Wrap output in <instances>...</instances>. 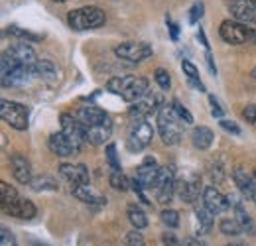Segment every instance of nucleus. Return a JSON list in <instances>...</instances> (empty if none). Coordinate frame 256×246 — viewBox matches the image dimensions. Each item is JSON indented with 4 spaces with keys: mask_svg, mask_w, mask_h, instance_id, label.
<instances>
[{
    "mask_svg": "<svg viewBox=\"0 0 256 246\" xmlns=\"http://www.w3.org/2000/svg\"><path fill=\"white\" fill-rule=\"evenodd\" d=\"M50 148H52L54 154L60 156V158H69L73 154H79V148L65 136L64 132H56V134L50 136Z\"/></svg>",
    "mask_w": 256,
    "mask_h": 246,
    "instance_id": "obj_19",
    "label": "nucleus"
},
{
    "mask_svg": "<svg viewBox=\"0 0 256 246\" xmlns=\"http://www.w3.org/2000/svg\"><path fill=\"white\" fill-rule=\"evenodd\" d=\"M106 89L114 94H120L126 102H136L150 92V85H148V79L144 77L124 75V77H112L106 83Z\"/></svg>",
    "mask_w": 256,
    "mask_h": 246,
    "instance_id": "obj_1",
    "label": "nucleus"
},
{
    "mask_svg": "<svg viewBox=\"0 0 256 246\" xmlns=\"http://www.w3.org/2000/svg\"><path fill=\"white\" fill-rule=\"evenodd\" d=\"M168 28H170V34H172V40L174 42H178V38H180V32H178V24H174L170 18H168Z\"/></svg>",
    "mask_w": 256,
    "mask_h": 246,
    "instance_id": "obj_46",
    "label": "nucleus"
},
{
    "mask_svg": "<svg viewBox=\"0 0 256 246\" xmlns=\"http://www.w3.org/2000/svg\"><path fill=\"white\" fill-rule=\"evenodd\" d=\"M75 118L83 124L85 128H93V126H102V124H110L108 114L95 104H83L75 110Z\"/></svg>",
    "mask_w": 256,
    "mask_h": 246,
    "instance_id": "obj_11",
    "label": "nucleus"
},
{
    "mask_svg": "<svg viewBox=\"0 0 256 246\" xmlns=\"http://www.w3.org/2000/svg\"><path fill=\"white\" fill-rule=\"evenodd\" d=\"M154 138V128L146 118H132L128 128L126 146L130 152H140L152 144Z\"/></svg>",
    "mask_w": 256,
    "mask_h": 246,
    "instance_id": "obj_4",
    "label": "nucleus"
},
{
    "mask_svg": "<svg viewBox=\"0 0 256 246\" xmlns=\"http://www.w3.org/2000/svg\"><path fill=\"white\" fill-rule=\"evenodd\" d=\"M60 174L73 185H89V170L83 164H79V166L62 164L60 166Z\"/></svg>",
    "mask_w": 256,
    "mask_h": 246,
    "instance_id": "obj_21",
    "label": "nucleus"
},
{
    "mask_svg": "<svg viewBox=\"0 0 256 246\" xmlns=\"http://www.w3.org/2000/svg\"><path fill=\"white\" fill-rule=\"evenodd\" d=\"M205 60H207V65H209L211 73H213V75H217V67H215V63H213V56H211V52H207V54H205Z\"/></svg>",
    "mask_w": 256,
    "mask_h": 246,
    "instance_id": "obj_47",
    "label": "nucleus"
},
{
    "mask_svg": "<svg viewBox=\"0 0 256 246\" xmlns=\"http://www.w3.org/2000/svg\"><path fill=\"white\" fill-rule=\"evenodd\" d=\"M154 79H156V83L160 85V89H170V85H172V77H170V73L166 71V69H162L158 67L156 71H154Z\"/></svg>",
    "mask_w": 256,
    "mask_h": 246,
    "instance_id": "obj_37",
    "label": "nucleus"
},
{
    "mask_svg": "<svg viewBox=\"0 0 256 246\" xmlns=\"http://www.w3.org/2000/svg\"><path fill=\"white\" fill-rule=\"evenodd\" d=\"M108 182L112 185V189H116V191H126V189L132 187V185H130L132 182L128 180L122 172H112L110 178H108Z\"/></svg>",
    "mask_w": 256,
    "mask_h": 246,
    "instance_id": "obj_32",
    "label": "nucleus"
},
{
    "mask_svg": "<svg viewBox=\"0 0 256 246\" xmlns=\"http://www.w3.org/2000/svg\"><path fill=\"white\" fill-rule=\"evenodd\" d=\"M197 38H199V42L205 46V50L209 52V42H207V38H205V34H203V30H201V28H199V32H197Z\"/></svg>",
    "mask_w": 256,
    "mask_h": 246,
    "instance_id": "obj_48",
    "label": "nucleus"
},
{
    "mask_svg": "<svg viewBox=\"0 0 256 246\" xmlns=\"http://www.w3.org/2000/svg\"><path fill=\"white\" fill-rule=\"evenodd\" d=\"M176 193H178V197L184 203H195L199 199V193H201V180H199V176L190 174L188 178H182L176 184Z\"/></svg>",
    "mask_w": 256,
    "mask_h": 246,
    "instance_id": "obj_15",
    "label": "nucleus"
},
{
    "mask_svg": "<svg viewBox=\"0 0 256 246\" xmlns=\"http://www.w3.org/2000/svg\"><path fill=\"white\" fill-rule=\"evenodd\" d=\"M230 16L242 24H252L254 22L256 0H232L228 4Z\"/></svg>",
    "mask_w": 256,
    "mask_h": 246,
    "instance_id": "obj_16",
    "label": "nucleus"
},
{
    "mask_svg": "<svg viewBox=\"0 0 256 246\" xmlns=\"http://www.w3.org/2000/svg\"><path fill=\"white\" fill-rule=\"evenodd\" d=\"M6 54H8L12 60H16L20 65L34 67V65L38 63V56H36L34 48L32 46H28L26 42H16V44H12V46L6 50Z\"/></svg>",
    "mask_w": 256,
    "mask_h": 246,
    "instance_id": "obj_17",
    "label": "nucleus"
},
{
    "mask_svg": "<svg viewBox=\"0 0 256 246\" xmlns=\"http://www.w3.org/2000/svg\"><path fill=\"white\" fill-rule=\"evenodd\" d=\"M252 77H254V79H256V67H254V69H252Z\"/></svg>",
    "mask_w": 256,
    "mask_h": 246,
    "instance_id": "obj_51",
    "label": "nucleus"
},
{
    "mask_svg": "<svg viewBox=\"0 0 256 246\" xmlns=\"http://www.w3.org/2000/svg\"><path fill=\"white\" fill-rule=\"evenodd\" d=\"M60 122H62V132L81 150V146L87 142V128L79 122L75 116H71L67 112L62 114V120Z\"/></svg>",
    "mask_w": 256,
    "mask_h": 246,
    "instance_id": "obj_13",
    "label": "nucleus"
},
{
    "mask_svg": "<svg viewBox=\"0 0 256 246\" xmlns=\"http://www.w3.org/2000/svg\"><path fill=\"white\" fill-rule=\"evenodd\" d=\"M160 218H162V222H164L166 226H170V228H178V224H180V215H178V211H174V209H164Z\"/></svg>",
    "mask_w": 256,
    "mask_h": 246,
    "instance_id": "obj_34",
    "label": "nucleus"
},
{
    "mask_svg": "<svg viewBox=\"0 0 256 246\" xmlns=\"http://www.w3.org/2000/svg\"><path fill=\"white\" fill-rule=\"evenodd\" d=\"M10 166H12V174L20 184H32V168L28 158L22 154H12L10 156Z\"/></svg>",
    "mask_w": 256,
    "mask_h": 246,
    "instance_id": "obj_20",
    "label": "nucleus"
},
{
    "mask_svg": "<svg viewBox=\"0 0 256 246\" xmlns=\"http://www.w3.org/2000/svg\"><path fill=\"white\" fill-rule=\"evenodd\" d=\"M34 75V67L28 65H16L8 71H0V83L4 89H16V87H24L32 81Z\"/></svg>",
    "mask_w": 256,
    "mask_h": 246,
    "instance_id": "obj_9",
    "label": "nucleus"
},
{
    "mask_svg": "<svg viewBox=\"0 0 256 246\" xmlns=\"http://www.w3.org/2000/svg\"><path fill=\"white\" fill-rule=\"evenodd\" d=\"M160 172H162V168L156 164V160H154V158H146V160L142 162V166L136 170L134 180L142 185L144 189H154L156 184H158Z\"/></svg>",
    "mask_w": 256,
    "mask_h": 246,
    "instance_id": "obj_14",
    "label": "nucleus"
},
{
    "mask_svg": "<svg viewBox=\"0 0 256 246\" xmlns=\"http://www.w3.org/2000/svg\"><path fill=\"white\" fill-rule=\"evenodd\" d=\"M54 2H67V0H54Z\"/></svg>",
    "mask_w": 256,
    "mask_h": 246,
    "instance_id": "obj_53",
    "label": "nucleus"
},
{
    "mask_svg": "<svg viewBox=\"0 0 256 246\" xmlns=\"http://www.w3.org/2000/svg\"><path fill=\"white\" fill-rule=\"evenodd\" d=\"M219 124H221V128H223V130L230 132V134H234V136H238V134H240V128H238V124H234L232 120L221 118V120H219Z\"/></svg>",
    "mask_w": 256,
    "mask_h": 246,
    "instance_id": "obj_43",
    "label": "nucleus"
},
{
    "mask_svg": "<svg viewBox=\"0 0 256 246\" xmlns=\"http://www.w3.org/2000/svg\"><path fill=\"white\" fill-rule=\"evenodd\" d=\"M234 213H236V220H238V224L242 226V230H248V232H254V222H252V218L248 216V213L244 211V207L242 205H238V207H234Z\"/></svg>",
    "mask_w": 256,
    "mask_h": 246,
    "instance_id": "obj_33",
    "label": "nucleus"
},
{
    "mask_svg": "<svg viewBox=\"0 0 256 246\" xmlns=\"http://www.w3.org/2000/svg\"><path fill=\"white\" fill-rule=\"evenodd\" d=\"M176 184H178V180H176L174 168H172V166H170V168H162L158 184L154 187V189H156V199L160 201L162 205H166V203H170V201L174 199Z\"/></svg>",
    "mask_w": 256,
    "mask_h": 246,
    "instance_id": "obj_10",
    "label": "nucleus"
},
{
    "mask_svg": "<svg viewBox=\"0 0 256 246\" xmlns=\"http://www.w3.org/2000/svg\"><path fill=\"white\" fill-rule=\"evenodd\" d=\"M242 118H244L246 122L256 124V104H246V106L242 108Z\"/></svg>",
    "mask_w": 256,
    "mask_h": 246,
    "instance_id": "obj_42",
    "label": "nucleus"
},
{
    "mask_svg": "<svg viewBox=\"0 0 256 246\" xmlns=\"http://www.w3.org/2000/svg\"><path fill=\"white\" fill-rule=\"evenodd\" d=\"M126 215H128V220L132 222V226H134L136 230H140V228H146V226H148V216H146V213H144L136 203H130V205H128Z\"/></svg>",
    "mask_w": 256,
    "mask_h": 246,
    "instance_id": "obj_28",
    "label": "nucleus"
},
{
    "mask_svg": "<svg viewBox=\"0 0 256 246\" xmlns=\"http://www.w3.org/2000/svg\"><path fill=\"white\" fill-rule=\"evenodd\" d=\"M184 124L186 122L176 114L172 104H164L158 112V130H160L164 144H168V146L178 144L184 136Z\"/></svg>",
    "mask_w": 256,
    "mask_h": 246,
    "instance_id": "obj_3",
    "label": "nucleus"
},
{
    "mask_svg": "<svg viewBox=\"0 0 256 246\" xmlns=\"http://www.w3.org/2000/svg\"><path fill=\"white\" fill-rule=\"evenodd\" d=\"M232 180H234L238 191L244 197H250V191H252V174H248L244 168H234L232 170Z\"/></svg>",
    "mask_w": 256,
    "mask_h": 246,
    "instance_id": "obj_25",
    "label": "nucleus"
},
{
    "mask_svg": "<svg viewBox=\"0 0 256 246\" xmlns=\"http://www.w3.org/2000/svg\"><path fill=\"white\" fill-rule=\"evenodd\" d=\"M104 152H106V160H108L110 168H112L114 172H120V162H118V156H116V146H114V144H108Z\"/></svg>",
    "mask_w": 256,
    "mask_h": 246,
    "instance_id": "obj_38",
    "label": "nucleus"
},
{
    "mask_svg": "<svg viewBox=\"0 0 256 246\" xmlns=\"http://www.w3.org/2000/svg\"><path fill=\"white\" fill-rule=\"evenodd\" d=\"M250 199L256 203V172H252V191H250Z\"/></svg>",
    "mask_w": 256,
    "mask_h": 246,
    "instance_id": "obj_50",
    "label": "nucleus"
},
{
    "mask_svg": "<svg viewBox=\"0 0 256 246\" xmlns=\"http://www.w3.org/2000/svg\"><path fill=\"white\" fill-rule=\"evenodd\" d=\"M0 193H2V199H0V205H2V211L6 215H12V216H18L22 215V203L24 199L18 195V191L8 185L6 182H0Z\"/></svg>",
    "mask_w": 256,
    "mask_h": 246,
    "instance_id": "obj_12",
    "label": "nucleus"
},
{
    "mask_svg": "<svg viewBox=\"0 0 256 246\" xmlns=\"http://www.w3.org/2000/svg\"><path fill=\"white\" fill-rule=\"evenodd\" d=\"M219 36L223 38V42L230 44V46H240V44L252 40L254 30L238 20H224L219 26Z\"/></svg>",
    "mask_w": 256,
    "mask_h": 246,
    "instance_id": "obj_6",
    "label": "nucleus"
},
{
    "mask_svg": "<svg viewBox=\"0 0 256 246\" xmlns=\"http://www.w3.org/2000/svg\"><path fill=\"white\" fill-rule=\"evenodd\" d=\"M124 244L126 246H146V242H144V236H142L138 230H130L126 236H124Z\"/></svg>",
    "mask_w": 256,
    "mask_h": 246,
    "instance_id": "obj_39",
    "label": "nucleus"
},
{
    "mask_svg": "<svg viewBox=\"0 0 256 246\" xmlns=\"http://www.w3.org/2000/svg\"><path fill=\"white\" fill-rule=\"evenodd\" d=\"M182 69H184V73L188 75V79H190V85L195 87L197 91H205V85L201 83V79H199V71H197V67L193 65L192 62H188V60H184L182 62Z\"/></svg>",
    "mask_w": 256,
    "mask_h": 246,
    "instance_id": "obj_29",
    "label": "nucleus"
},
{
    "mask_svg": "<svg viewBox=\"0 0 256 246\" xmlns=\"http://www.w3.org/2000/svg\"><path fill=\"white\" fill-rule=\"evenodd\" d=\"M152 46L146 42H124L114 48V56L128 63H140L152 56Z\"/></svg>",
    "mask_w": 256,
    "mask_h": 246,
    "instance_id": "obj_7",
    "label": "nucleus"
},
{
    "mask_svg": "<svg viewBox=\"0 0 256 246\" xmlns=\"http://www.w3.org/2000/svg\"><path fill=\"white\" fill-rule=\"evenodd\" d=\"M219 228H221V232L226 234V236H238L242 232V226L238 224L236 218H224V220H221Z\"/></svg>",
    "mask_w": 256,
    "mask_h": 246,
    "instance_id": "obj_31",
    "label": "nucleus"
},
{
    "mask_svg": "<svg viewBox=\"0 0 256 246\" xmlns=\"http://www.w3.org/2000/svg\"><path fill=\"white\" fill-rule=\"evenodd\" d=\"M30 187H32L34 191H56L60 185H58V182L54 178H50V176H38V178L32 180Z\"/></svg>",
    "mask_w": 256,
    "mask_h": 246,
    "instance_id": "obj_30",
    "label": "nucleus"
},
{
    "mask_svg": "<svg viewBox=\"0 0 256 246\" xmlns=\"http://www.w3.org/2000/svg\"><path fill=\"white\" fill-rule=\"evenodd\" d=\"M34 75L38 79H42V81L54 83L60 77V69L56 67V63L48 62V60H38V63L34 65Z\"/></svg>",
    "mask_w": 256,
    "mask_h": 246,
    "instance_id": "obj_22",
    "label": "nucleus"
},
{
    "mask_svg": "<svg viewBox=\"0 0 256 246\" xmlns=\"http://www.w3.org/2000/svg\"><path fill=\"white\" fill-rule=\"evenodd\" d=\"M162 106H164V96L160 92H148L144 98H140V100L130 104L128 114L132 118H148L154 112H160Z\"/></svg>",
    "mask_w": 256,
    "mask_h": 246,
    "instance_id": "obj_8",
    "label": "nucleus"
},
{
    "mask_svg": "<svg viewBox=\"0 0 256 246\" xmlns=\"http://www.w3.org/2000/svg\"><path fill=\"white\" fill-rule=\"evenodd\" d=\"M0 116L6 124H10L16 130H26L28 128V108L16 100L2 98L0 100Z\"/></svg>",
    "mask_w": 256,
    "mask_h": 246,
    "instance_id": "obj_5",
    "label": "nucleus"
},
{
    "mask_svg": "<svg viewBox=\"0 0 256 246\" xmlns=\"http://www.w3.org/2000/svg\"><path fill=\"white\" fill-rule=\"evenodd\" d=\"M71 193H73L79 201L89 203V205H104V203H106V199L100 197L98 193H95L89 185H73V187H71Z\"/></svg>",
    "mask_w": 256,
    "mask_h": 246,
    "instance_id": "obj_23",
    "label": "nucleus"
},
{
    "mask_svg": "<svg viewBox=\"0 0 256 246\" xmlns=\"http://www.w3.org/2000/svg\"><path fill=\"white\" fill-rule=\"evenodd\" d=\"M203 10H205V4H203V2H195V4H193L192 10H190V22H192V24H197V22L201 20Z\"/></svg>",
    "mask_w": 256,
    "mask_h": 246,
    "instance_id": "obj_40",
    "label": "nucleus"
},
{
    "mask_svg": "<svg viewBox=\"0 0 256 246\" xmlns=\"http://www.w3.org/2000/svg\"><path fill=\"white\" fill-rule=\"evenodd\" d=\"M67 24L75 32L95 30V28H100L106 24V16L96 6H81L67 14Z\"/></svg>",
    "mask_w": 256,
    "mask_h": 246,
    "instance_id": "obj_2",
    "label": "nucleus"
},
{
    "mask_svg": "<svg viewBox=\"0 0 256 246\" xmlns=\"http://www.w3.org/2000/svg\"><path fill=\"white\" fill-rule=\"evenodd\" d=\"M195 218L199 222V232L207 234L213 226V213L205 207V205H195Z\"/></svg>",
    "mask_w": 256,
    "mask_h": 246,
    "instance_id": "obj_27",
    "label": "nucleus"
},
{
    "mask_svg": "<svg viewBox=\"0 0 256 246\" xmlns=\"http://www.w3.org/2000/svg\"><path fill=\"white\" fill-rule=\"evenodd\" d=\"M6 34H10V36H16V38H22V40H30V42H42V36H38V34H32V32H24L20 30L18 26H10Z\"/></svg>",
    "mask_w": 256,
    "mask_h": 246,
    "instance_id": "obj_36",
    "label": "nucleus"
},
{
    "mask_svg": "<svg viewBox=\"0 0 256 246\" xmlns=\"http://www.w3.org/2000/svg\"><path fill=\"white\" fill-rule=\"evenodd\" d=\"M209 102H211V114L217 116V118H223V108L219 106V100H217L213 94L209 96Z\"/></svg>",
    "mask_w": 256,
    "mask_h": 246,
    "instance_id": "obj_44",
    "label": "nucleus"
},
{
    "mask_svg": "<svg viewBox=\"0 0 256 246\" xmlns=\"http://www.w3.org/2000/svg\"><path fill=\"white\" fill-rule=\"evenodd\" d=\"M162 240H164L166 246H184L178 240V236H176L174 232H164V234H162Z\"/></svg>",
    "mask_w": 256,
    "mask_h": 246,
    "instance_id": "obj_45",
    "label": "nucleus"
},
{
    "mask_svg": "<svg viewBox=\"0 0 256 246\" xmlns=\"http://www.w3.org/2000/svg\"><path fill=\"white\" fill-rule=\"evenodd\" d=\"M252 42L256 44V32H254V36H252Z\"/></svg>",
    "mask_w": 256,
    "mask_h": 246,
    "instance_id": "obj_52",
    "label": "nucleus"
},
{
    "mask_svg": "<svg viewBox=\"0 0 256 246\" xmlns=\"http://www.w3.org/2000/svg\"><path fill=\"white\" fill-rule=\"evenodd\" d=\"M172 108L176 110V114H178V116H180L186 124L193 122V114L186 108V106H184V104H182V102H180V100H178V98H174V100H172Z\"/></svg>",
    "mask_w": 256,
    "mask_h": 246,
    "instance_id": "obj_35",
    "label": "nucleus"
},
{
    "mask_svg": "<svg viewBox=\"0 0 256 246\" xmlns=\"http://www.w3.org/2000/svg\"><path fill=\"white\" fill-rule=\"evenodd\" d=\"M226 246H244V244H226Z\"/></svg>",
    "mask_w": 256,
    "mask_h": 246,
    "instance_id": "obj_54",
    "label": "nucleus"
},
{
    "mask_svg": "<svg viewBox=\"0 0 256 246\" xmlns=\"http://www.w3.org/2000/svg\"><path fill=\"white\" fill-rule=\"evenodd\" d=\"M0 244L2 246H18L16 244V238H14V234L6 228V226H2L0 228Z\"/></svg>",
    "mask_w": 256,
    "mask_h": 246,
    "instance_id": "obj_41",
    "label": "nucleus"
},
{
    "mask_svg": "<svg viewBox=\"0 0 256 246\" xmlns=\"http://www.w3.org/2000/svg\"><path fill=\"white\" fill-rule=\"evenodd\" d=\"M203 205L213 213V215H219L224 213L228 209V201L223 193L215 187H205L203 189Z\"/></svg>",
    "mask_w": 256,
    "mask_h": 246,
    "instance_id": "obj_18",
    "label": "nucleus"
},
{
    "mask_svg": "<svg viewBox=\"0 0 256 246\" xmlns=\"http://www.w3.org/2000/svg\"><path fill=\"white\" fill-rule=\"evenodd\" d=\"M184 246H205L201 240H197V238H186L184 240Z\"/></svg>",
    "mask_w": 256,
    "mask_h": 246,
    "instance_id": "obj_49",
    "label": "nucleus"
},
{
    "mask_svg": "<svg viewBox=\"0 0 256 246\" xmlns=\"http://www.w3.org/2000/svg\"><path fill=\"white\" fill-rule=\"evenodd\" d=\"M213 130L207 126H197L192 134V142L197 150H207L213 144Z\"/></svg>",
    "mask_w": 256,
    "mask_h": 246,
    "instance_id": "obj_24",
    "label": "nucleus"
},
{
    "mask_svg": "<svg viewBox=\"0 0 256 246\" xmlns=\"http://www.w3.org/2000/svg\"><path fill=\"white\" fill-rule=\"evenodd\" d=\"M110 138V124H102V126H93L87 128V142L93 146H100Z\"/></svg>",
    "mask_w": 256,
    "mask_h": 246,
    "instance_id": "obj_26",
    "label": "nucleus"
}]
</instances>
